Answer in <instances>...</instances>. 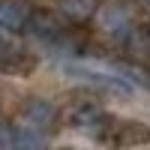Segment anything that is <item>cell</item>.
<instances>
[{
  "label": "cell",
  "mask_w": 150,
  "mask_h": 150,
  "mask_svg": "<svg viewBox=\"0 0 150 150\" xmlns=\"http://www.w3.org/2000/svg\"><path fill=\"white\" fill-rule=\"evenodd\" d=\"M99 30H102L111 42H120V45H126L129 42V36L135 33V21L129 15V9L120 3V0H111V3L105 6H99Z\"/></svg>",
  "instance_id": "3957f363"
},
{
  "label": "cell",
  "mask_w": 150,
  "mask_h": 150,
  "mask_svg": "<svg viewBox=\"0 0 150 150\" xmlns=\"http://www.w3.org/2000/svg\"><path fill=\"white\" fill-rule=\"evenodd\" d=\"M123 48H126V54L135 60V63L147 60V57H150V33H147V30H138V27H135V33L129 36V42L123 45Z\"/></svg>",
  "instance_id": "30bf717a"
},
{
  "label": "cell",
  "mask_w": 150,
  "mask_h": 150,
  "mask_svg": "<svg viewBox=\"0 0 150 150\" xmlns=\"http://www.w3.org/2000/svg\"><path fill=\"white\" fill-rule=\"evenodd\" d=\"M60 18L69 24H87L99 15V0H60Z\"/></svg>",
  "instance_id": "ba28073f"
},
{
  "label": "cell",
  "mask_w": 150,
  "mask_h": 150,
  "mask_svg": "<svg viewBox=\"0 0 150 150\" xmlns=\"http://www.w3.org/2000/svg\"><path fill=\"white\" fill-rule=\"evenodd\" d=\"M0 150H15V129L0 117Z\"/></svg>",
  "instance_id": "8fae6325"
},
{
  "label": "cell",
  "mask_w": 150,
  "mask_h": 150,
  "mask_svg": "<svg viewBox=\"0 0 150 150\" xmlns=\"http://www.w3.org/2000/svg\"><path fill=\"white\" fill-rule=\"evenodd\" d=\"M105 117L108 114L102 111V105H99L96 99H75V102L66 108V114H63V120L69 123L72 129H84L90 135H96V129L102 126Z\"/></svg>",
  "instance_id": "277c9868"
},
{
  "label": "cell",
  "mask_w": 150,
  "mask_h": 150,
  "mask_svg": "<svg viewBox=\"0 0 150 150\" xmlns=\"http://www.w3.org/2000/svg\"><path fill=\"white\" fill-rule=\"evenodd\" d=\"M27 33H33L36 39H63V21H60L57 12L51 9H33V15L27 21Z\"/></svg>",
  "instance_id": "52a82bcc"
},
{
  "label": "cell",
  "mask_w": 150,
  "mask_h": 150,
  "mask_svg": "<svg viewBox=\"0 0 150 150\" xmlns=\"http://www.w3.org/2000/svg\"><path fill=\"white\" fill-rule=\"evenodd\" d=\"M15 150H48L45 132L30 129V126H15Z\"/></svg>",
  "instance_id": "9c48e42d"
},
{
  "label": "cell",
  "mask_w": 150,
  "mask_h": 150,
  "mask_svg": "<svg viewBox=\"0 0 150 150\" xmlns=\"http://www.w3.org/2000/svg\"><path fill=\"white\" fill-rule=\"evenodd\" d=\"M30 15H33V9L27 0H0V30H6V33L27 30Z\"/></svg>",
  "instance_id": "8992f818"
},
{
  "label": "cell",
  "mask_w": 150,
  "mask_h": 150,
  "mask_svg": "<svg viewBox=\"0 0 150 150\" xmlns=\"http://www.w3.org/2000/svg\"><path fill=\"white\" fill-rule=\"evenodd\" d=\"M69 78L81 81L87 87H93V90H102V93H111V96H132L135 93V84L126 78V75H120L117 66L111 69H102V66H90V63H66L63 69Z\"/></svg>",
  "instance_id": "6da1fadb"
},
{
  "label": "cell",
  "mask_w": 150,
  "mask_h": 150,
  "mask_svg": "<svg viewBox=\"0 0 150 150\" xmlns=\"http://www.w3.org/2000/svg\"><path fill=\"white\" fill-rule=\"evenodd\" d=\"M63 150H69V147H63Z\"/></svg>",
  "instance_id": "7c38bea8"
},
{
  "label": "cell",
  "mask_w": 150,
  "mask_h": 150,
  "mask_svg": "<svg viewBox=\"0 0 150 150\" xmlns=\"http://www.w3.org/2000/svg\"><path fill=\"white\" fill-rule=\"evenodd\" d=\"M57 117H60L57 108L48 102V99H42V96H30V99H24V105H21V123L30 126V129L48 132V129L57 126Z\"/></svg>",
  "instance_id": "5b68a950"
},
{
  "label": "cell",
  "mask_w": 150,
  "mask_h": 150,
  "mask_svg": "<svg viewBox=\"0 0 150 150\" xmlns=\"http://www.w3.org/2000/svg\"><path fill=\"white\" fill-rule=\"evenodd\" d=\"M96 138L114 147V150H126V147H141L150 141V126L141 120H123V117H105L102 126L96 129Z\"/></svg>",
  "instance_id": "7a4b0ae2"
}]
</instances>
